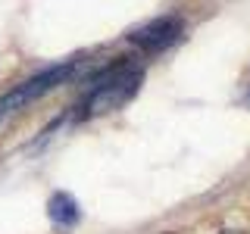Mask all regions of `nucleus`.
<instances>
[{"label":"nucleus","instance_id":"f257e3e1","mask_svg":"<svg viewBox=\"0 0 250 234\" xmlns=\"http://www.w3.org/2000/svg\"><path fill=\"white\" fill-rule=\"evenodd\" d=\"M141 81H144V69L138 62H113L91 81L88 94L78 103V119H100L116 109H122L131 97L138 94Z\"/></svg>","mask_w":250,"mask_h":234},{"label":"nucleus","instance_id":"f03ea898","mask_svg":"<svg viewBox=\"0 0 250 234\" xmlns=\"http://www.w3.org/2000/svg\"><path fill=\"white\" fill-rule=\"evenodd\" d=\"M78 69H82V59L57 62V66H47L41 72H35L31 78H25V81H19L6 94H0V122H3L6 116L19 113V109H25L28 103H35V100L47 97L50 91H57L60 84H66L72 75H78Z\"/></svg>","mask_w":250,"mask_h":234},{"label":"nucleus","instance_id":"7ed1b4c3","mask_svg":"<svg viewBox=\"0 0 250 234\" xmlns=\"http://www.w3.org/2000/svg\"><path fill=\"white\" fill-rule=\"evenodd\" d=\"M182 31H185L182 16H160V19L141 25L138 31H131L128 41L135 44L138 50L144 53V57H156V53L169 50V47L175 44L178 38H182Z\"/></svg>","mask_w":250,"mask_h":234},{"label":"nucleus","instance_id":"20e7f679","mask_svg":"<svg viewBox=\"0 0 250 234\" xmlns=\"http://www.w3.org/2000/svg\"><path fill=\"white\" fill-rule=\"evenodd\" d=\"M47 215H50V222L57 225V228H75V225L82 222V206H78V200L72 194L57 191L47 200Z\"/></svg>","mask_w":250,"mask_h":234}]
</instances>
